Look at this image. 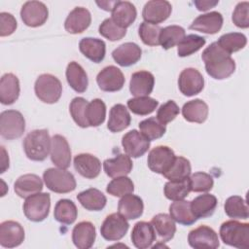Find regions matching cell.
I'll use <instances>...</instances> for the list:
<instances>
[{
  "label": "cell",
  "instance_id": "bcb514c9",
  "mask_svg": "<svg viewBox=\"0 0 249 249\" xmlns=\"http://www.w3.org/2000/svg\"><path fill=\"white\" fill-rule=\"evenodd\" d=\"M140 132L149 140L153 141L160 138L166 131L164 124H160L157 118H148L139 123Z\"/></svg>",
  "mask_w": 249,
  "mask_h": 249
},
{
  "label": "cell",
  "instance_id": "6f0895ef",
  "mask_svg": "<svg viewBox=\"0 0 249 249\" xmlns=\"http://www.w3.org/2000/svg\"><path fill=\"white\" fill-rule=\"evenodd\" d=\"M219 1H211V0H196L194 1L195 6L198 11H207L213 7H215Z\"/></svg>",
  "mask_w": 249,
  "mask_h": 249
},
{
  "label": "cell",
  "instance_id": "7dc6e473",
  "mask_svg": "<svg viewBox=\"0 0 249 249\" xmlns=\"http://www.w3.org/2000/svg\"><path fill=\"white\" fill-rule=\"evenodd\" d=\"M205 44V38L196 35V34H190L183 38V40L177 45V53L181 57L189 56L195 53H196L198 50H200Z\"/></svg>",
  "mask_w": 249,
  "mask_h": 249
},
{
  "label": "cell",
  "instance_id": "484cf974",
  "mask_svg": "<svg viewBox=\"0 0 249 249\" xmlns=\"http://www.w3.org/2000/svg\"><path fill=\"white\" fill-rule=\"evenodd\" d=\"M103 168L105 173L111 178L126 176L132 169V160L126 154H119L113 159L105 160L103 161Z\"/></svg>",
  "mask_w": 249,
  "mask_h": 249
},
{
  "label": "cell",
  "instance_id": "680465c9",
  "mask_svg": "<svg viewBox=\"0 0 249 249\" xmlns=\"http://www.w3.org/2000/svg\"><path fill=\"white\" fill-rule=\"evenodd\" d=\"M1 152H2V158H1V173H4L6 169L9 168V157L7 156L5 148L2 146L1 147Z\"/></svg>",
  "mask_w": 249,
  "mask_h": 249
},
{
  "label": "cell",
  "instance_id": "f35d334b",
  "mask_svg": "<svg viewBox=\"0 0 249 249\" xmlns=\"http://www.w3.org/2000/svg\"><path fill=\"white\" fill-rule=\"evenodd\" d=\"M164 196L166 198L176 201L184 199L191 192L190 178H185L182 180H171L164 185Z\"/></svg>",
  "mask_w": 249,
  "mask_h": 249
},
{
  "label": "cell",
  "instance_id": "9a60e30c",
  "mask_svg": "<svg viewBox=\"0 0 249 249\" xmlns=\"http://www.w3.org/2000/svg\"><path fill=\"white\" fill-rule=\"evenodd\" d=\"M124 153L131 158L142 157L150 148V141L136 129L126 132L122 138Z\"/></svg>",
  "mask_w": 249,
  "mask_h": 249
},
{
  "label": "cell",
  "instance_id": "74e56055",
  "mask_svg": "<svg viewBox=\"0 0 249 249\" xmlns=\"http://www.w3.org/2000/svg\"><path fill=\"white\" fill-rule=\"evenodd\" d=\"M78 216V210L75 203L67 198L59 199L53 210L54 219L64 225L73 224Z\"/></svg>",
  "mask_w": 249,
  "mask_h": 249
},
{
  "label": "cell",
  "instance_id": "d590c367",
  "mask_svg": "<svg viewBox=\"0 0 249 249\" xmlns=\"http://www.w3.org/2000/svg\"><path fill=\"white\" fill-rule=\"evenodd\" d=\"M77 199L84 208L89 211H100L105 207L107 202L105 195L94 188L88 189L78 194Z\"/></svg>",
  "mask_w": 249,
  "mask_h": 249
},
{
  "label": "cell",
  "instance_id": "4316f807",
  "mask_svg": "<svg viewBox=\"0 0 249 249\" xmlns=\"http://www.w3.org/2000/svg\"><path fill=\"white\" fill-rule=\"evenodd\" d=\"M14 189L19 197L26 198L40 193L43 189V182L38 175L28 173L21 175L16 180Z\"/></svg>",
  "mask_w": 249,
  "mask_h": 249
},
{
  "label": "cell",
  "instance_id": "d6986e66",
  "mask_svg": "<svg viewBox=\"0 0 249 249\" xmlns=\"http://www.w3.org/2000/svg\"><path fill=\"white\" fill-rule=\"evenodd\" d=\"M74 167L83 177L94 179L101 171V162L95 156L84 153L74 158Z\"/></svg>",
  "mask_w": 249,
  "mask_h": 249
},
{
  "label": "cell",
  "instance_id": "e575fe53",
  "mask_svg": "<svg viewBox=\"0 0 249 249\" xmlns=\"http://www.w3.org/2000/svg\"><path fill=\"white\" fill-rule=\"evenodd\" d=\"M217 197L210 194L200 195L191 201V208L194 215L198 218H207L213 215L217 207Z\"/></svg>",
  "mask_w": 249,
  "mask_h": 249
},
{
  "label": "cell",
  "instance_id": "2e32d148",
  "mask_svg": "<svg viewBox=\"0 0 249 249\" xmlns=\"http://www.w3.org/2000/svg\"><path fill=\"white\" fill-rule=\"evenodd\" d=\"M51 160L58 168L66 169L70 166L71 150L64 136L55 134L52 137Z\"/></svg>",
  "mask_w": 249,
  "mask_h": 249
},
{
  "label": "cell",
  "instance_id": "30bf717a",
  "mask_svg": "<svg viewBox=\"0 0 249 249\" xmlns=\"http://www.w3.org/2000/svg\"><path fill=\"white\" fill-rule=\"evenodd\" d=\"M49 16L47 6L40 1H27L20 10V18L23 23L30 27H38L43 25Z\"/></svg>",
  "mask_w": 249,
  "mask_h": 249
},
{
  "label": "cell",
  "instance_id": "d6a6232c",
  "mask_svg": "<svg viewBox=\"0 0 249 249\" xmlns=\"http://www.w3.org/2000/svg\"><path fill=\"white\" fill-rule=\"evenodd\" d=\"M66 80L69 86L77 92H84L88 89L89 80L84 68L76 61H71L66 68Z\"/></svg>",
  "mask_w": 249,
  "mask_h": 249
},
{
  "label": "cell",
  "instance_id": "277c9868",
  "mask_svg": "<svg viewBox=\"0 0 249 249\" xmlns=\"http://www.w3.org/2000/svg\"><path fill=\"white\" fill-rule=\"evenodd\" d=\"M44 182L49 190L57 194H66L76 189V180L72 173L62 168H48L43 173Z\"/></svg>",
  "mask_w": 249,
  "mask_h": 249
},
{
  "label": "cell",
  "instance_id": "1f68e13d",
  "mask_svg": "<svg viewBox=\"0 0 249 249\" xmlns=\"http://www.w3.org/2000/svg\"><path fill=\"white\" fill-rule=\"evenodd\" d=\"M156 233L160 238L161 242H167L173 238L176 232V225L170 215L160 213L153 217L151 221Z\"/></svg>",
  "mask_w": 249,
  "mask_h": 249
},
{
  "label": "cell",
  "instance_id": "9c48e42d",
  "mask_svg": "<svg viewBox=\"0 0 249 249\" xmlns=\"http://www.w3.org/2000/svg\"><path fill=\"white\" fill-rule=\"evenodd\" d=\"M176 156L171 148L167 146H157L150 151L147 163L153 172L163 174L170 168Z\"/></svg>",
  "mask_w": 249,
  "mask_h": 249
},
{
  "label": "cell",
  "instance_id": "ba28073f",
  "mask_svg": "<svg viewBox=\"0 0 249 249\" xmlns=\"http://www.w3.org/2000/svg\"><path fill=\"white\" fill-rule=\"evenodd\" d=\"M128 228L129 224L124 217L120 213H112L103 221L100 233L108 241H118L125 235Z\"/></svg>",
  "mask_w": 249,
  "mask_h": 249
},
{
  "label": "cell",
  "instance_id": "83f0119b",
  "mask_svg": "<svg viewBox=\"0 0 249 249\" xmlns=\"http://www.w3.org/2000/svg\"><path fill=\"white\" fill-rule=\"evenodd\" d=\"M137 16L135 6L129 1H117L112 10V19L122 28L130 26Z\"/></svg>",
  "mask_w": 249,
  "mask_h": 249
},
{
  "label": "cell",
  "instance_id": "cb8c5ba5",
  "mask_svg": "<svg viewBox=\"0 0 249 249\" xmlns=\"http://www.w3.org/2000/svg\"><path fill=\"white\" fill-rule=\"evenodd\" d=\"M142 51L140 47L132 42L120 45L112 53L113 59L121 66L127 67L135 64L141 58Z\"/></svg>",
  "mask_w": 249,
  "mask_h": 249
},
{
  "label": "cell",
  "instance_id": "816d5d0a",
  "mask_svg": "<svg viewBox=\"0 0 249 249\" xmlns=\"http://www.w3.org/2000/svg\"><path fill=\"white\" fill-rule=\"evenodd\" d=\"M191 191L195 193L208 192L213 188L214 181L210 174L205 172H196L190 177Z\"/></svg>",
  "mask_w": 249,
  "mask_h": 249
},
{
  "label": "cell",
  "instance_id": "7bdbcfd3",
  "mask_svg": "<svg viewBox=\"0 0 249 249\" xmlns=\"http://www.w3.org/2000/svg\"><path fill=\"white\" fill-rule=\"evenodd\" d=\"M159 105V101L149 96H139L127 100L128 109L136 115L146 116L153 113Z\"/></svg>",
  "mask_w": 249,
  "mask_h": 249
},
{
  "label": "cell",
  "instance_id": "681fc988",
  "mask_svg": "<svg viewBox=\"0 0 249 249\" xmlns=\"http://www.w3.org/2000/svg\"><path fill=\"white\" fill-rule=\"evenodd\" d=\"M88 101L83 97H75L70 102L69 111L74 122L81 127H88L89 124L86 119V109L88 106Z\"/></svg>",
  "mask_w": 249,
  "mask_h": 249
},
{
  "label": "cell",
  "instance_id": "5b68a950",
  "mask_svg": "<svg viewBox=\"0 0 249 249\" xmlns=\"http://www.w3.org/2000/svg\"><path fill=\"white\" fill-rule=\"evenodd\" d=\"M36 96L45 103L53 104L59 100L62 93L60 81L52 74L40 75L34 85Z\"/></svg>",
  "mask_w": 249,
  "mask_h": 249
},
{
  "label": "cell",
  "instance_id": "f6af8a7d",
  "mask_svg": "<svg viewBox=\"0 0 249 249\" xmlns=\"http://www.w3.org/2000/svg\"><path fill=\"white\" fill-rule=\"evenodd\" d=\"M191 170L192 168L189 160L184 157H176L170 168L162 175L169 181L182 180L190 176Z\"/></svg>",
  "mask_w": 249,
  "mask_h": 249
},
{
  "label": "cell",
  "instance_id": "b9f144b4",
  "mask_svg": "<svg viewBox=\"0 0 249 249\" xmlns=\"http://www.w3.org/2000/svg\"><path fill=\"white\" fill-rule=\"evenodd\" d=\"M106 117V105L99 99L95 98L88 103L86 109V119L89 126H98L104 123Z\"/></svg>",
  "mask_w": 249,
  "mask_h": 249
},
{
  "label": "cell",
  "instance_id": "603a6c76",
  "mask_svg": "<svg viewBox=\"0 0 249 249\" xmlns=\"http://www.w3.org/2000/svg\"><path fill=\"white\" fill-rule=\"evenodd\" d=\"M131 241L138 249H147L156 241V231L151 223L140 221L131 231Z\"/></svg>",
  "mask_w": 249,
  "mask_h": 249
},
{
  "label": "cell",
  "instance_id": "60d3db41",
  "mask_svg": "<svg viewBox=\"0 0 249 249\" xmlns=\"http://www.w3.org/2000/svg\"><path fill=\"white\" fill-rule=\"evenodd\" d=\"M185 37V29L179 25H169L161 28L160 33V44L164 50L178 45Z\"/></svg>",
  "mask_w": 249,
  "mask_h": 249
},
{
  "label": "cell",
  "instance_id": "11a10c76",
  "mask_svg": "<svg viewBox=\"0 0 249 249\" xmlns=\"http://www.w3.org/2000/svg\"><path fill=\"white\" fill-rule=\"evenodd\" d=\"M231 19L239 28H247L249 26V2H239L232 13Z\"/></svg>",
  "mask_w": 249,
  "mask_h": 249
},
{
  "label": "cell",
  "instance_id": "7a4b0ae2",
  "mask_svg": "<svg viewBox=\"0 0 249 249\" xmlns=\"http://www.w3.org/2000/svg\"><path fill=\"white\" fill-rule=\"evenodd\" d=\"M52 139L46 129H35L23 139L22 146L26 157L34 161H43L51 152Z\"/></svg>",
  "mask_w": 249,
  "mask_h": 249
},
{
  "label": "cell",
  "instance_id": "8fae6325",
  "mask_svg": "<svg viewBox=\"0 0 249 249\" xmlns=\"http://www.w3.org/2000/svg\"><path fill=\"white\" fill-rule=\"evenodd\" d=\"M188 242L195 249H215L220 245L216 231L212 228L204 225L189 232Z\"/></svg>",
  "mask_w": 249,
  "mask_h": 249
},
{
  "label": "cell",
  "instance_id": "f546056e",
  "mask_svg": "<svg viewBox=\"0 0 249 249\" xmlns=\"http://www.w3.org/2000/svg\"><path fill=\"white\" fill-rule=\"evenodd\" d=\"M143 209L144 204L142 198L138 196L132 195V193L122 196L118 203L119 213L126 220L139 218L143 213Z\"/></svg>",
  "mask_w": 249,
  "mask_h": 249
},
{
  "label": "cell",
  "instance_id": "3957f363",
  "mask_svg": "<svg viewBox=\"0 0 249 249\" xmlns=\"http://www.w3.org/2000/svg\"><path fill=\"white\" fill-rule=\"evenodd\" d=\"M220 237L222 241L238 249L249 248V224L230 220L224 222L220 227Z\"/></svg>",
  "mask_w": 249,
  "mask_h": 249
},
{
  "label": "cell",
  "instance_id": "ac0fdd59",
  "mask_svg": "<svg viewBox=\"0 0 249 249\" xmlns=\"http://www.w3.org/2000/svg\"><path fill=\"white\" fill-rule=\"evenodd\" d=\"M91 22L89 11L83 7L74 8L64 21V28L68 33L78 34L84 32Z\"/></svg>",
  "mask_w": 249,
  "mask_h": 249
},
{
  "label": "cell",
  "instance_id": "52a82bcc",
  "mask_svg": "<svg viewBox=\"0 0 249 249\" xmlns=\"http://www.w3.org/2000/svg\"><path fill=\"white\" fill-rule=\"evenodd\" d=\"M51 196L48 193H37L25 198L23 213L32 222H42L50 212Z\"/></svg>",
  "mask_w": 249,
  "mask_h": 249
},
{
  "label": "cell",
  "instance_id": "ffe728a7",
  "mask_svg": "<svg viewBox=\"0 0 249 249\" xmlns=\"http://www.w3.org/2000/svg\"><path fill=\"white\" fill-rule=\"evenodd\" d=\"M95 227L89 221L78 223L72 231V241L79 249H89L95 241Z\"/></svg>",
  "mask_w": 249,
  "mask_h": 249
},
{
  "label": "cell",
  "instance_id": "c3c4849f",
  "mask_svg": "<svg viewBox=\"0 0 249 249\" xmlns=\"http://www.w3.org/2000/svg\"><path fill=\"white\" fill-rule=\"evenodd\" d=\"M134 184L130 178L126 176H120L113 179L106 188V192L113 196H124L127 194L133 193Z\"/></svg>",
  "mask_w": 249,
  "mask_h": 249
},
{
  "label": "cell",
  "instance_id": "44dd1931",
  "mask_svg": "<svg viewBox=\"0 0 249 249\" xmlns=\"http://www.w3.org/2000/svg\"><path fill=\"white\" fill-rule=\"evenodd\" d=\"M154 75L145 70L137 71L131 75L129 83V90L135 97L148 96L154 89Z\"/></svg>",
  "mask_w": 249,
  "mask_h": 249
},
{
  "label": "cell",
  "instance_id": "91938a15",
  "mask_svg": "<svg viewBox=\"0 0 249 249\" xmlns=\"http://www.w3.org/2000/svg\"><path fill=\"white\" fill-rule=\"evenodd\" d=\"M117 3V1H96V4L101 8V9H103V10H105V11H111L112 12V10H113V8H114V6H115V4Z\"/></svg>",
  "mask_w": 249,
  "mask_h": 249
},
{
  "label": "cell",
  "instance_id": "db71d44e",
  "mask_svg": "<svg viewBox=\"0 0 249 249\" xmlns=\"http://www.w3.org/2000/svg\"><path fill=\"white\" fill-rule=\"evenodd\" d=\"M179 112L180 109L178 105L175 103V101L168 100L162 105H160V108L158 109L157 119L160 124L165 125L166 124L173 121L177 117Z\"/></svg>",
  "mask_w": 249,
  "mask_h": 249
},
{
  "label": "cell",
  "instance_id": "6da1fadb",
  "mask_svg": "<svg viewBox=\"0 0 249 249\" xmlns=\"http://www.w3.org/2000/svg\"><path fill=\"white\" fill-rule=\"evenodd\" d=\"M207 74L216 80L230 77L235 70V62L231 54L218 46L216 42L207 47L201 54Z\"/></svg>",
  "mask_w": 249,
  "mask_h": 249
},
{
  "label": "cell",
  "instance_id": "8d00e7d4",
  "mask_svg": "<svg viewBox=\"0 0 249 249\" xmlns=\"http://www.w3.org/2000/svg\"><path fill=\"white\" fill-rule=\"evenodd\" d=\"M169 213L174 221L184 226H191L197 220L192 211L191 201L183 199L171 203L169 206Z\"/></svg>",
  "mask_w": 249,
  "mask_h": 249
},
{
  "label": "cell",
  "instance_id": "7402d4cb",
  "mask_svg": "<svg viewBox=\"0 0 249 249\" xmlns=\"http://www.w3.org/2000/svg\"><path fill=\"white\" fill-rule=\"evenodd\" d=\"M223 25V16L219 12H210L198 16L190 25V29L205 33L215 34Z\"/></svg>",
  "mask_w": 249,
  "mask_h": 249
},
{
  "label": "cell",
  "instance_id": "9f6ffc18",
  "mask_svg": "<svg viewBox=\"0 0 249 249\" xmlns=\"http://www.w3.org/2000/svg\"><path fill=\"white\" fill-rule=\"evenodd\" d=\"M17 20L15 17L6 12L0 14V36H9L13 34L17 28Z\"/></svg>",
  "mask_w": 249,
  "mask_h": 249
},
{
  "label": "cell",
  "instance_id": "ab89813d",
  "mask_svg": "<svg viewBox=\"0 0 249 249\" xmlns=\"http://www.w3.org/2000/svg\"><path fill=\"white\" fill-rule=\"evenodd\" d=\"M216 43L220 48L231 54L243 49L247 44V39L242 33L231 32L222 35Z\"/></svg>",
  "mask_w": 249,
  "mask_h": 249
},
{
  "label": "cell",
  "instance_id": "d4e9b609",
  "mask_svg": "<svg viewBox=\"0 0 249 249\" xmlns=\"http://www.w3.org/2000/svg\"><path fill=\"white\" fill-rule=\"evenodd\" d=\"M19 81L13 73L4 74L0 80V101L4 105L15 103L19 96Z\"/></svg>",
  "mask_w": 249,
  "mask_h": 249
},
{
  "label": "cell",
  "instance_id": "f5cc1de1",
  "mask_svg": "<svg viewBox=\"0 0 249 249\" xmlns=\"http://www.w3.org/2000/svg\"><path fill=\"white\" fill-rule=\"evenodd\" d=\"M99 33L110 41H118L124 37L126 29L120 27L112 18H106L99 25Z\"/></svg>",
  "mask_w": 249,
  "mask_h": 249
},
{
  "label": "cell",
  "instance_id": "4dcf8cb0",
  "mask_svg": "<svg viewBox=\"0 0 249 249\" xmlns=\"http://www.w3.org/2000/svg\"><path fill=\"white\" fill-rule=\"evenodd\" d=\"M208 105L201 99H194L184 104L182 115L190 123L202 124L208 117Z\"/></svg>",
  "mask_w": 249,
  "mask_h": 249
},
{
  "label": "cell",
  "instance_id": "7c38bea8",
  "mask_svg": "<svg viewBox=\"0 0 249 249\" xmlns=\"http://www.w3.org/2000/svg\"><path fill=\"white\" fill-rule=\"evenodd\" d=\"M178 87L184 95L194 96L203 89V76L195 68H186L179 75Z\"/></svg>",
  "mask_w": 249,
  "mask_h": 249
},
{
  "label": "cell",
  "instance_id": "5bb4252c",
  "mask_svg": "<svg viewBox=\"0 0 249 249\" xmlns=\"http://www.w3.org/2000/svg\"><path fill=\"white\" fill-rule=\"evenodd\" d=\"M172 11V6L165 0L148 1L142 11V17L145 22L158 25L168 18Z\"/></svg>",
  "mask_w": 249,
  "mask_h": 249
},
{
  "label": "cell",
  "instance_id": "ee69618b",
  "mask_svg": "<svg viewBox=\"0 0 249 249\" xmlns=\"http://www.w3.org/2000/svg\"><path fill=\"white\" fill-rule=\"evenodd\" d=\"M226 214L232 219H248V206L239 196H230L224 205Z\"/></svg>",
  "mask_w": 249,
  "mask_h": 249
},
{
  "label": "cell",
  "instance_id": "4fadbf2b",
  "mask_svg": "<svg viewBox=\"0 0 249 249\" xmlns=\"http://www.w3.org/2000/svg\"><path fill=\"white\" fill-rule=\"evenodd\" d=\"M124 76L123 72L114 65L104 67L96 77L99 89L103 91L113 92L123 89L124 85Z\"/></svg>",
  "mask_w": 249,
  "mask_h": 249
},
{
  "label": "cell",
  "instance_id": "f907efd6",
  "mask_svg": "<svg viewBox=\"0 0 249 249\" xmlns=\"http://www.w3.org/2000/svg\"><path fill=\"white\" fill-rule=\"evenodd\" d=\"M161 28L159 25L151 24L148 22H141L138 28V34L140 39L145 45L148 46H158L160 45V33Z\"/></svg>",
  "mask_w": 249,
  "mask_h": 249
},
{
  "label": "cell",
  "instance_id": "e0dca14e",
  "mask_svg": "<svg viewBox=\"0 0 249 249\" xmlns=\"http://www.w3.org/2000/svg\"><path fill=\"white\" fill-rule=\"evenodd\" d=\"M24 240V230L16 221H5L0 225V245L5 248H14Z\"/></svg>",
  "mask_w": 249,
  "mask_h": 249
},
{
  "label": "cell",
  "instance_id": "f1b7e54d",
  "mask_svg": "<svg viewBox=\"0 0 249 249\" xmlns=\"http://www.w3.org/2000/svg\"><path fill=\"white\" fill-rule=\"evenodd\" d=\"M80 52L94 63H99L104 59L106 53L105 42L101 39L86 37L79 43Z\"/></svg>",
  "mask_w": 249,
  "mask_h": 249
},
{
  "label": "cell",
  "instance_id": "8992f818",
  "mask_svg": "<svg viewBox=\"0 0 249 249\" xmlns=\"http://www.w3.org/2000/svg\"><path fill=\"white\" fill-rule=\"evenodd\" d=\"M25 129V120L17 110H6L0 115V134L7 140L22 136Z\"/></svg>",
  "mask_w": 249,
  "mask_h": 249
},
{
  "label": "cell",
  "instance_id": "836d02e7",
  "mask_svg": "<svg viewBox=\"0 0 249 249\" xmlns=\"http://www.w3.org/2000/svg\"><path fill=\"white\" fill-rule=\"evenodd\" d=\"M131 117L123 104H116L110 109L107 127L112 132H120L130 124Z\"/></svg>",
  "mask_w": 249,
  "mask_h": 249
}]
</instances>
